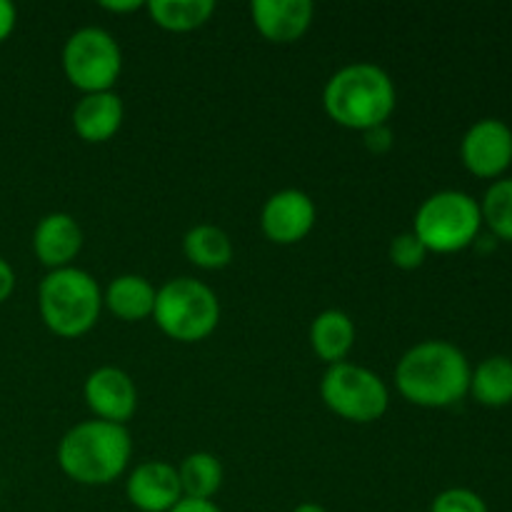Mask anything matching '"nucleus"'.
Here are the masks:
<instances>
[{"label":"nucleus","instance_id":"obj_1","mask_svg":"<svg viewBox=\"0 0 512 512\" xmlns=\"http://www.w3.org/2000/svg\"><path fill=\"white\" fill-rule=\"evenodd\" d=\"M468 358L448 340H423L395 365V385L418 408H450L470 390Z\"/></svg>","mask_w":512,"mask_h":512},{"label":"nucleus","instance_id":"obj_2","mask_svg":"<svg viewBox=\"0 0 512 512\" xmlns=\"http://www.w3.org/2000/svg\"><path fill=\"white\" fill-rule=\"evenodd\" d=\"M133 440L125 425L83 420L58 443V465L80 485H110L125 473Z\"/></svg>","mask_w":512,"mask_h":512},{"label":"nucleus","instance_id":"obj_3","mask_svg":"<svg viewBox=\"0 0 512 512\" xmlns=\"http://www.w3.org/2000/svg\"><path fill=\"white\" fill-rule=\"evenodd\" d=\"M325 113L350 130L388 125L395 110V83L380 65L350 63L330 75L323 88Z\"/></svg>","mask_w":512,"mask_h":512},{"label":"nucleus","instance_id":"obj_4","mask_svg":"<svg viewBox=\"0 0 512 512\" xmlns=\"http://www.w3.org/2000/svg\"><path fill=\"white\" fill-rule=\"evenodd\" d=\"M38 308L43 323L60 338H80L88 333L103 310L100 285L88 270L58 268L50 270L38 288Z\"/></svg>","mask_w":512,"mask_h":512},{"label":"nucleus","instance_id":"obj_5","mask_svg":"<svg viewBox=\"0 0 512 512\" xmlns=\"http://www.w3.org/2000/svg\"><path fill=\"white\" fill-rule=\"evenodd\" d=\"M483 230L480 203L463 190H438L420 203L413 233L428 253H460L475 245Z\"/></svg>","mask_w":512,"mask_h":512},{"label":"nucleus","instance_id":"obj_6","mask_svg":"<svg viewBox=\"0 0 512 512\" xmlns=\"http://www.w3.org/2000/svg\"><path fill=\"white\" fill-rule=\"evenodd\" d=\"M153 318L168 338L198 343L220 323V300L213 288L195 278H173L155 293Z\"/></svg>","mask_w":512,"mask_h":512},{"label":"nucleus","instance_id":"obj_7","mask_svg":"<svg viewBox=\"0 0 512 512\" xmlns=\"http://www.w3.org/2000/svg\"><path fill=\"white\" fill-rule=\"evenodd\" d=\"M320 398L348 423H375L388 413L390 393L385 380L355 363L328 365L320 380Z\"/></svg>","mask_w":512,"mask_h":512},{"label":"nucleus","instance_id":"obj_8","mask_svg":"<svg viewBox=\"0 0 512 512\" xmlns=\"http://www.w3.org/2000/svg\"><path fill=\"white\" fill-rule=\"evenodd\" d=\"M63 70L70 85L85 95L110 90L123 70L118 40L98 25L78 28L63 45Z\"/></svg>","mask_w":512,"mask_h":512},{"label":"nucleus","instance_id":"obj_9","mask_svg":"<svg viewBox=\"0 0 512 512\" xmlns=\"http://www.w3.org/2000/svg\"><path fill=\"white\" fill-rule=\"evenodd\" d=\"M460 160L475 178H503L512 165V128L500 118L473 123L460 143Z\"/></svg>","mask_w":512,"mask_h":512},{"label":"nucleus","instance_id":"obj_10","mask_svg":"<svg viewBox=\"0 0 512 512\" xmlns=\"http://www.w3.org/2000/svg\"><path fill=\"white\" fill-rule=\"evenodd\" d=\"M318 210L313 198L298 188H285L270 195L260 213L265 238L278 245H293L313 230Z\"/></svg>","mask_w":512,"mask_h":512},{"label":"nucleus","instance_id":"obj_11","mask_svg":"<svg viewBox=\"0 0 512 512\" xmlns=\"http://www.w3.org/2000/svg\"><path fill=\"white\" fill-rule=\"evenodd\" d=\"M83 395L95 418L105 423L125 425L138 410V390L133 378L115 365L93 370L85 380Z\"/></svg>","mask_w":512,"mask_h":512},{"label":"nucleus","instance_id":"obj_12","mask_svg":"<svg viewBox=\"0 0 512 512\" xmlns=\"http://www.w3.org/2000/svg\"><path fill=\"white\" fill-rule=\"evenodd\" d=\"M125 495L130 505L140 512H168L183 498L178 468L165 460H145L125 483Z\"/></svg>","mask_w":512,"mask_h":512},{"label":"nucleus","instance_id":"obj_13","mask_svg":"<svg viewBox=\"0 0 512 512\" xmlns=\"http://www.w3.org/2000/svg\"><path fill=\"white\" fill-rule=\"evenodd\" d=\"M313 3L310 0H253L250 15L263 38L273 43H293L303 38L313 23Z\"/></svg>","mask_w":512,"mask_h":512},{"label":"nucleus","instance_id":"obj_14","mask_svg":"<svg viewBox=\"0 0 512 512\" xmlns=\"http://www.w3.org/2000/svg\"><path fill=\"white\" fill-rule=\"evenodd\" d=\"M83 248V228L70 213H50L35 225L33 250L50 270L68 268Z\"/></svg>","mask_w":512,"mask_h":512},{"label":"nucleus","instance_id":"obj_15","mask_svg":"<svg viewBox=\"0 0 512 512\" xmlns=\"http://www.w3.org/2000/svg\"><path fill=\"white\" fill-rule=\"evenodd\" d=\"M125 118L123 100L113 90L88 93L73 108V128L85 143H105L120 130Z\"/></svg>","mask_w":512,"mask_h":512},{"label":"nucleus","instance_id":"obj_16","mask_svg":"<svg viewBox=\"0 0 512 512\" xmlns=\"http://www.w3.org/2000/svg\"><path fill=\"white\" fill-rule=\"evenodd\" d=\"M155 293H158V290L153 288V283H150L148 278L135 273H125L110 280V285L103 293V305L110 313L118 315L120 320L135 323V320L153 318Z\"/></svg>","mask_w":512,"mask_h":512},{"label":"nucleus","instance_id":"obj_17","mask_svg":"<svg viewBox=\"0 0 512 512\" xmlns=\"http://www.w3.org/2000/svg\"><path fill=\"white\" fill-rule=\"evenodd\" d=\"M310 345H313L315 355L328 365L345 363L355 345L353 318L338 308L323 310L310 325Z\"/></svg>","mask_w":512,"mask_h":512},{"label":"nucleus","instance_id":"obj_18","mask_svg":"<svg viewBox=\"0 0 512 512\" xmlns=\"http://www.w3.org/2000/svg\"><path fill=\"white\" fill-rule=\"evenodd\" d=\"M470 395L485 408H505L512 403V358L490 355L470 373Z\"/></svg>","mask_w":512,"mask_h":512},{"label":"nucleus","instance_id":"obj_19","mask_svg":"<svg viewBox=\"0 0 512 512\" xmlns=\"http://www.w3.org/2000/svg\"><path fill=\"white\" fill-rule=\"evenodd\" d=\"M185 258L203 270H220L233 260V240L223 228L210 223L193 225L183 238Z\"/></svg>","mask_w":512,"mask_h":512},{"label":"nucleus","instance_id":"obj_20","mask_svg":"<svg viewBox=\"0 0 512 512\" xmlns=\"http://www.w3.org/2000/svg\"><path fill=\"white\" fill-rule=\"evenodd\" d=\"M145 8L160 28L188 33L208 23L215 13V0H148Z\"/></svg>","mask_w":512,"mask_h":512},{"label":"nucleus","instance_id":"obj_21","mask_svg":"<svg viewBox=\"0 0 512 512\" xmlns=\"http://www.w3.org/2000/svg\"><path fill=\"white\" fill-rule=\"evenodd\" d=\"M183 498L210 500L223 485V465L213 453H193L178 468Z\"/></svg>","mask_w":512,"mask_h":512},{"label":"nucleus","instance_id":"obj_22","mask_svg":"<svg viewBox=\"0 0 512 512\" xmlns=\"http://www.w3.org/2000/svg\"><path fill=\"white\" fill-rule=\"evenodd\" d=\"M480 215L495 240L512 243V178H498L488 185L480 200Z\"/></svg>","mask_w":512,"mask_h":512},{"label":"nucleus","instance_id":"obj_23","mask_svg":"<svg viewBox=\"0 0 512 512\" xmlns=\"http://www.w3.org/2000/svg\"><path fill=\"white\" fill-rule=\"evenodd\" d=\"M388 255L390 263H393L395 268L415 270L425 263V258H428V248H425L423 240H420L413 230H405V233L395 235V238L390 240Z\"/></svg>","mask_w":512,"mask_h":512},{"label":"nucleus","instance_id":"obj_24","mask_svg":"<svg viewBox=\"0 0 512 512\" xmlns=\"http://www.w3.org/2000/svg\"><path fill=\"white\" fill-rule=\"evenodd\" d=\"M430 512H488V505L475 490L448 488L435 495Z\"/></svg>","mask_w":512,"mask_h":512},{"label":"nucleus","instance_id":"obj_25","mask_svg":"<svg viewBox=\"0 0 512 512\" xmlns=\"http://www.w3.org/2000/svg\"><path fill=\"white\" fill-rule=\"evenodd\" d=\"M365 145L375 153H385L393 145V133H390L388 125H378V128L365 130Z\"/></svg>","mask_w":512,"mask_h":512},{"label":"nucleus","instance_id":"obj_26","mask_svg":"<svg viewBox=\"0 0 512 512\" xmlns=\"http://www.w3.org/2000/svg\"><path fill=\"white\" fill-rule=\"evenodd\" d=\"M168 512H223L213 500H195V498H180L173 510Z\"/></svg>","mask_w":512,"mask_h":512},{"label":"nucleus","instance_id":"obj_27","mask_svg":"<svg viewBox=\"0 0 512 512\" xmlns=\"http://www.w3.org/2000/svg\"><path fill=\"white\" fill-rule=\"evenodd\" d=\"M15 20H18V13H15V5L8 3V0H0V43L13 33Z\"/></svg>","mask_w":512,"mask_h":512},{"label":"nucleus","instance_id":"obj_28","mask_svg":"<svg viewBox=\"0 0 512 512\" xmlns=\"http://www.w3.org/2000/svg\"><path fill=\"white\" fill-rule=\"evenodd\" d=\"M15 290V273L13 268H10L8 260L0 258V303H5V300L10 298V293Z\"/></svg>","mask_w":512,"mask_h":512},{"label":"nucleus","instance_id":"obj_29","mask_svg":"<svg viewBox=\"0 0 512 512\" xmlns=\"http://www.w3.org/2000/svg\"><path fill=\"white\" fill-rule=\"evenodd\" d=\"M103 5L105 10H113V13H128V10H138V8H145V3H140V0H105Z\"/></svg>","mask_w":512,"mask_h":512},{"label":"nucleus","instance_id":"obj_30","mask_svg":"<svg viewBox=\"0 0 512 512\" xmlns=\"http://www.w3.org/2000/svg\"><path fill=\"white\" fill-rule=\"evenodd\" d=\"M293 512H328V510L318 503H300V505H295Z\"/></svg>","mask_w":512,"mask_h":512}]
</instances>
